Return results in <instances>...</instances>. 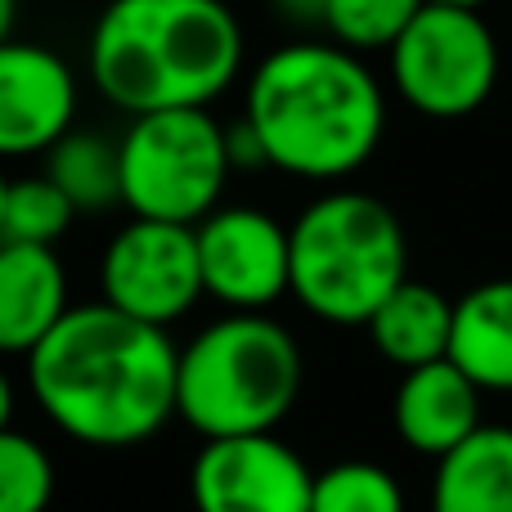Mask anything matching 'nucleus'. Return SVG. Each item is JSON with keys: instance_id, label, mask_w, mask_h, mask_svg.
Segmentation results:
<instances>
[{"instance_id": "f257e3e1", "label": "nucleus", "mask_w": 512, "mask_h": 512, "mask_svg": "<svg viewBox=\"0 0 512 512\" xmlns=\"http://www.w3.org/2000/svg\"><path fill=\"white\" fill-rule=\"evenodd\" d=\"M180 351L167 328L113 310L108 301L72 306L27 355V382L63 436L95 450H131L176 414Z\"/></svg>"}, {"instance_id": "2eb2a0df", "label": "nucleus", "mask_w": 512, "mask_h": 512, "mask_svg": "<svg viewBox=\"0 0 512 512\" xmlns=\"http://www.w3.org/2000/svg\"><path fill=\"white\" fill-rule=\"evenodd\" d=\"M432 512H512V427H477L436 459Z\"/></svg>"}, {"instance_id": "9b49d317", "label": "nucleus", "mask_w": 512, "mask_h": 512, "mask_svg": "<svg viewBox=\"0 0 512 512\" xmlns=\"http://www.w3.org/2000/svg\"><path fill=\"white\" fill-rule=\"evenodd\" d=\"M77 126V77L36 41L0 45V158L50 153Z\"/></svg>"}, {"instance_id": "412c9836", "label": "nucleus", "mask_w": 512, "mask_h": 512, "mask_svg": "<svg viewBox=\"0 0 512 512\" xmlns=\"http://www.w3.org/2000/svg\"><path fill=\"white\" fill-rule=\"evenodd\" d=\"M54 504V463L32 436L0 432V512H45Z\"/></svg>"}, {"instance_id": "20e7f679", "label": "nucleus", "mask_w": 512, "mask_h": 512, "mask_svg": "<svg viewBox=\"0 0 512 512\" xmlns=\"http://www.w3.org/2000/svg\"><path fill=\"white\" fill-rule=\"evenodd\" d=\"M292 239V297L337 328L369 324L373 310L409 279L405 225L364 189H328L297 212Z\"/></svg>"}, {"instance_id": "393cba45", "label": "nucleus", "mask_w": 512, "mask_h": 512, "mask_svg": "<svg viewBox=\"0 0 512 512\" xmlns=\"http://www.w3.org/2000/svg\"><path fill=\"white\" fill-rule=\"evenodd\" d=\"M5 198H9V180L0 176V239H5Z\"/></svg>"}, {"instance_id": "4be33fe9", "label": "nucleus", "mask_w": 512, "mask_h": 512, "mask_svg": "<svg viewBox=\"0 0 512 512\" xmlns=\"http://www.w3.org/2000/svg\"><path fill=\"white\" fill-rule=\"evenodd\" d=\"M270 5L279 9L288 23H301V27H310V23L324 27V14H328V0H270Z\"/></svg>"}, {"instance_id": "a211bd4d", "label": "nucleus", "mask_w": 512, "mask_h": 512, "mask_svg": "<svg viewBox=\"0 0 512 512\" xmlns=\"http://www.w3.org/2000/svg\"><path fill=\"white\" fill-rule=\"evenodd\" d=\"M77 207L68 203L50 176H27L9 180L5 198V239L0 243H32V248H54L68 234Z\"/></svg>"}, {"instance_id": "6e6552de", "label": "nucleus", "mask_w": 512, "mask_h": 512, "mask_svg": "<svg viewBox=\"0 0 512 512\" xmlns=\"http://www.w3.org/2000/svg\"><path fill=\"white\" fill-rule=\"evenodd\" d=\"M104 301L140 324L167 328L185 319L203 297V261H198V230L171 221L131 216L108 239L99 261Z\"/></svg>"}, {"instance_id": "dca6fc26", "label": "nucleus", "mask_w": 512, "mask_h": 512, "mask_svg": "<svg viewBox=\"0 0 512 512\" xmlns=\"http://www.w3.org/2000/svg\"><path fill=\"white\" fill-rule=\"evenodd\" d=\"M450 360L481 391H512V279L477 283L454 301Z\"/></svg>"}, {"instance_id": "0eeeda50", "label": "nucleus", "mask_w": 512, "mask_h": 512, "mask_svg": "<svg viewBox=\"0 0 512 512\" xmlns=\"http://www.w3.org/2000/svg\"><path fill=\"white\" fill-rule=\"evenodd\" d=\"M391 59V86L414 113L432 122L472 117L499 81V45L481 9L427 0L405 27Z\"/></svg>"}, {"instance_id": "f8f14e48", "label": "nucleus", "mask_w": 512, "mask_h": 512, "mask_svg": "<svg viewBox=\"0 0 512 512\" xmlns=\"http://www.w3.org/2000/svg\"><path fill=\"white\" fill-rule=\"evenodd\" d=\"M396 436L414 454L445 459L459 450L481 423V387L454 360H436L423 369H409L391 400Z\"/></svg>"}, {"instance_id": "ddd939ff", "label": "nucleus", "mask_w": 512, "mask_h": 512, "mask_svg": "<svg viewBox=\"0 0 512 512\" xmlns=\"http://www.w3.org/2000/svg\"><path fill=\"white\" fill-rule=\"evenodd\" d=\"M68 310V270L54 248L0 243V355H32Z\"/></svg>"}, {"instance_id": "6ab92c4d", "label": "nucleus", "mask_w": 512, "mask_h": 512, "mask_svg": "<svg viewBox=\"0 0 512 512\" xmlns=\"http://www.w3.org/2000/svg\"><path fill=\"white\" fill-rule=\"evenodd\" d=\"M423 5L427 0H328L324 32L355 54L391 50Z\"/></svg>"}, {"instance_id": "f03ea898", "label": "nucleus", "mask_w": 512, "mask_h": 512, "mask_svg": "<svg viewBox=\"0 0 512 512\" xmlns=\"http://www.w3.org/2000/svg\"><path fill=\"white\" fill-rule=\"evenodd\" d=\"M243 122L261 140L265 167L328 185L378 153L387 95L346 45L288 41L252 68Z\"/></svg>"}, {"instance_id": "b1692460", "label": "nucleus", "mask_w": 512, "mask_h": 512, "mask_svg": "<svg viewBox=\"0 0 512 512\" xmlns=\"http://www.w3.org/2000/svg\"><path fill=\"white\" fill-rule=\"evenodd\" d=\"M14 18H18V0H0V45L14 36Z\"/></svg>"}, {"instance_id": "5701e85b", "label": "nucleus", "mask_w": 512, "mask_h": 512, "mask_svg": "<svg viewBox=\"0 0 512 512\" xmlns=\"http://www.w3.org/2000/svg\"><path fill=\"white\" fill-rule=\"evenodd\" d=\"M9 414H14V387H9L5 369H0V432L9 427Z\"/></svg>"}, {"instance_id": "f3484780", "label": "nucleus", "mask_w": 512, "mask_h": 512, "mask_svg": "<svg viewBox=\"0 0 512 512\" xmlns=\"http://www.w3.org/2000/svg\"><path fill=\"white\" fill-rule=\"evenodd\" d=\"M45 176L68 194L77 212H108L122 203V144L99 131L72 126L45 153Z\"/></svg>"}, {"instance_id": "9d476101", "label": "nucleus", "mask_w": 512, "mask_h": 512, "mask_svg": "<svg viewBox=\"0 0 512 512\" xmlns=\"http://www.w3.org/2000/svg\"><path fill=\"white\" fill-rule=\"evenodd\" d=\"M194 512H310L315 472L279 436L207 441L189 468Z\"/></svg>"}, {"instance_id": "7ed1b4c3", "label": "nucleus", "mask_w": 512, "mask_h": 512, "mask_svg": "<svg viewBox=\"0 0 512 512\" xmlns=\"http://www.w3.org/2000/svg\"><path fill=\"white\" fill-rule=\"evenodd\" d=\"M90 77L131 117L207 108L243 72V27L225 0H108L90 27Z\"/></svg>"}, {"instance_id": "a878e982", "label": "nucleus", "mask_w": 512, "mask_h": 512, "mask_svg": "<svg viewBox=\"0 0 512 512\" xmlns=\"http://www.w3.org/2000/svg\"><path fill=\"white\" fill-rule=\"evenodd\" d=\"M436 5H463V9H481V5H490V0H436Z\"/></svg>"}, {"instance_id": "4468645a", "label": "nucleus", "mask_w": 512, "mask_h": 512, "mask_svg": "<svg viewBox=\"0 0 512 512\" xmlns=\"http://www.w3.org/2000/svg\"><path fill=\"white\" fill-rule=\"evenodd\" d=\"M369 342L382 360H391L396 369H423V364L450 360L454 342V301L445 292H436L432 283L405 279L378 310L369 324Z\"/></svg>"}, {"instance_id": "1a4fd4ad", "label": "nucleus", "mask_w": 512, "mask_h": 512, "mask_svg": "<svg viewBox=\"0 0 512 512\" xmlns=\"http://www.w3.org/2000/svg\"><path fill=\"white\" fill-rule=\"evenodd\" d=\"M198 230L203 288L239 315H265V306L292 292V239L261 207H216Z\"/></svg>"}, {"instance_id": "423d86ee", "label": "nucleus", "mask_w": 512, "mask_h": 512, "mask_svg": "<svg viewBox=\"0 0 512 512\" xmlns=\"http://www.w3.org/2000/svg\"><path fill=\"white\" fill-rule=\"evenodd\" d=\"M122 207L144 221L203 225L234 171L230 126L207 108L131 117L122 131Z\"/></svg>"}, {"instance_id": "39448f33", "label": "nucleus", "mask_w": 512, "mask_h": 512, "mask_svg": "<svg viewBox=\"0 0 512 512\" xmlns=\"http://www.w3.org/2000/svg\"><path fill=\"white\" fill-rule=\"evenodd\" d=\"M297 396L301 346L270 315L230 310L180 351L176 414L203 441L274 436Z\"/></svg>"}, {"instance_id": "aec40b11", "label": "nucleus", "mask_w": 512, "mask_h": 512, "mask_svg": "<svg viewBox=\"0 0 512 512\" xmlns=\"http://www.w3.org/2000/svg\"><path fill=\"white\" fill-rule=\"evenodd\" d=\"M310 512H405V490L378 463H333L315 477Z\"/></svg>"}]
</instances>
